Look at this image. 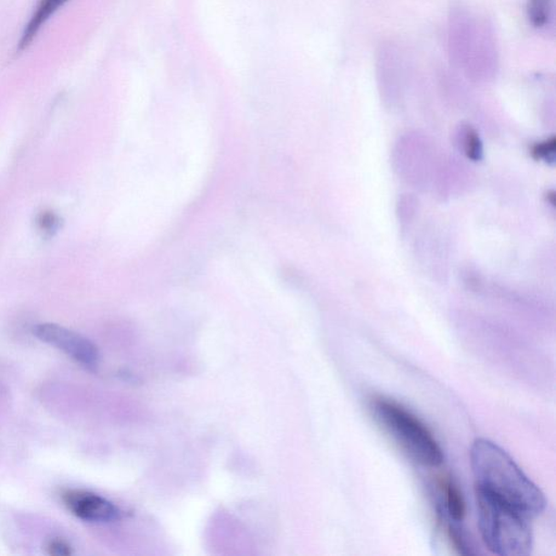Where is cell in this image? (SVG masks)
Returning a JSON list of instances; mask_svg holds the SVG:
<instances>
[{
	"label": "cell",
	"mask_w": 556,
	"mask_h": 556,
	"mask_svg": "<svg viewBox=\"0 0 556 556\" xmlns=\"http://www.w3.org/2000/svg\"><path fill=\"white\" fill-rule=\"evenodd\" d=\"M47 553L54 556H68L72 555V547L67 541L62 539H51L46 546Z\"/></svg>",
	"instance_id": "cell-11"
},
{
	"label": "cell",
	"mask_w": 556,
	"mask_h": 556,
	"mask_svg": "<svg viewBox=\"0 0 556 556\" xmlns=\"http://www.w3.org/2000/svg\"><path fill=\"white\" fill-rule=\"evenodd\" d=\"M62 501L74 516L90 523H110L121 516L111 501L90 491L67 490L62 494Z\"/></svg>",
	"instance_id": "cell-5"
},
{
	"label": "cell",
	"mask_w": 556,
	"mask_h": 556,
	"mask_svg": "<svg viewBox=\"0 0 556 556\" xmlns=\"http://www.w3.org/2000/svg\"><path fill=\"white\" fill-rule=\"evenodd\" d=\"M67 2L68 0H41L39 2L37 10L34 11L31 16L30 22L27 23L26 30L22 34L18 47L19 51H23L30 46L45 23Z\"/></svg>",
	"instance_id": "cell-7"
},
{
	"label": "cell",
	"mask_w": 556,
	"mask_h": 556,
	"mask_svg": "<svg viewBox=\"0 0 556 556\" xmlns=\"http://www.w3.org/2000/svg\"><path fill=\"white\" fill-rule=\"evenodd\" d=\"M463 142L464 152H466L468 158L475 160V162L481 158L483 145H481L479 136L473 129L467 128L464 130Z\"/></svg>",
	"instance_id": "cell-10"
},
{
	"label": "cell",
	"mask_w": 556,
	"mask_h": 556,
	"mask_svg": "<svg viewBox=\"0 0 556 556\" xmlns=\"http://www.w3.org/2000/svg\"><path fill=\"white\" fill-rule=\"evenodd\" d=\"M555 154V140L540 142L532 148V156L536 159L540 160H553Z\"/></svg>",
	"instance_id": "cell-12"
},
{
	"label": "cell",
	"mask_w": 556,
	"mask_h": 556,
	"mask_svg": "<svg viewBox=\"0 0 556 556\" xmlns=\"http://www.w3.org/2000/svg\"><path fill=\"white\" fill-rule=\"evenodd\" d=\"M527 18L537 30H547L554 21V0H527Z\"/></svg>",
	"instance_id": "cell-8"
},
{
	"label": "cell",
	"mask_w": 556,
	"mask_h": 556,
	"mask_svg": "<svg viewBox=\"0 0 556 556\" xmlns=\"http://www.w3.org/2000/svg\"><path fill=\"white\" fill-rule=\"evenodd\" d=\"M439 487L443 494V508L440 512L451 520L460 523L467 514V504L460 487L449 476L440 479Z\"/></svg>",
	"instance_id": "cell-6"
},
{
	"label": "cell",
	"mask_w": 556,
	"mask_h": 556,
	"mask_svg": "<svg viewBox=\"0 0 556 556\" xmlns=\"http://www.w3.org/2000/svg\"><path fill=\"white\" fill-rule=\"evenodd\" d=\"M372 415L413 461L423 467H437L444 462V451L420 418L392 399L375 397L370 404Z\"/></svg>",
	"instance_id": "cell-3"
},
{
	"label": "cell",
	"mask_w": 556,
	"mask_h": 556,
	"mask_svg": "<svg viewBox=\"0 0 556 556\" xmlns=\"http://www.w3.org/2000/svg\"><path fill=\"white\" fill-rule=\"evenodd\" d=\"M440 514L445 520L448 521V523H446V532H448L452 546L457 550V552L463 555H475L477 553L475 551V547L471 539H469L467 532L458 526V521L451 520L441 512Z\"/></svg>",
	"instance_id": "cell-9"
},
{
	"label": "cell",
	"mask_w": 556,
	"mask_h": 556,
	"mask_svg": "<svg viewBox=\"0 0 556 556\" xmlns=\"http://www.w3.org/2000/svg\"><path fill=\"white\" fill-rule=\"evenodd\" d=\"M471 466L476 488L506 503L525 518H537L546 509V497L540 488L492 441L485 438L474 441Z\"/></svg>",
	"instance_id": "cell-1"
},
{
	"label": "cell",
	"mask_w": 556,
	"mask_h": 556,
	"mask_svg": "<svg viewBox=\"0 0 556 556\" xmlns=\"http://www.w3.org/2000/svg\"><path fill=\"white\" fill-rule=\"evenodd\" d=\"M38 223L43 231L50 233L55 231L57 226H58V219H57L55 215L43 214L41 217H39Z\"/></svg>",
	"instance_id": "cell-13"
},
{
	"label": "cell",
	"mask_w": 556,
	"mask_h": 556,
	"mask_svg": "<svg viewBox=\"0 0 556 556\" xmlns=\"http://www.w3.org/2000/svg\"><path fill=\"white\" fill-rule=\"evenodd\" d=\"M39 341L65 352L84 368L95 371L99 368L100 354L99 348L88 338L58 324H38L33 330Z\"/></svg>",
	"instance_id": "cell-4"
},
{
	"label": "cell",
	"mask_w": 556,
	"mask_h": 556,
	"mask_svg": "<svg viewBox=\"0 0 556 556\" xmlns=\"http://www.w3.org/2000/svg\"><path fill=\"white\" fill-rule=\"evenodd\" d=\"M476 498L480 535L489 551L498 556L529 555L534 543L529 519L478 488Z\"/></svg>",
	"instance_id": "cell-2"
}]
</instances>
